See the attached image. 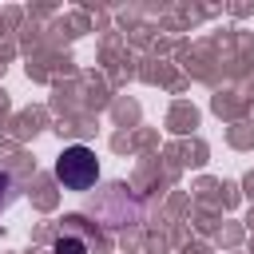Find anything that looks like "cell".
Instances as JSON below:
<instances>
[{
    "label": "cell",
    "instance_id": "7a4b0ae2",
    "mask_svg": "<svg viewBox=\"0 0 254 254\" xmlns=\"http://www.w3.org/2000/svg\"><path fill=\"white\" fill-rule=\"evenodd\" d=\"M52 254H87V242L75 238V234H60L56 246H52Z\"/></svg>",
    "mask_w": 254,
    "mask_h": 254
},
{
    "label": "cell",
    "instance_id": "6da1fadb",
    "mask_svg": "<svg viewBox=\"0 0 254 254\" xmlns=\"http://www.w3.org/2000/svg\"><path fill=\"white\" fill-rule=\"evenodd\" d=\"M56 179L64 190H87L95 179H99V159L91 147L75 143V147H64L60 159H56Z\"/></svg>",
    "mask_w": 254,
    "mask_h": 254
},
{
    "label": "cell",
    "instance_id": "3957f363",
    "mask_svg": "<svg viewBox=\"0 0 254 254\" xmlns=\"http://www.w3.org/2000/svg\"><path fill=\"white\" fill-rule=\"evenodd\" d=\"M4 190H8V175L0 171V202H4Z\"/></svg>",
    "mask_w": 254,
    "mask_h": 254
}]
</instances>
